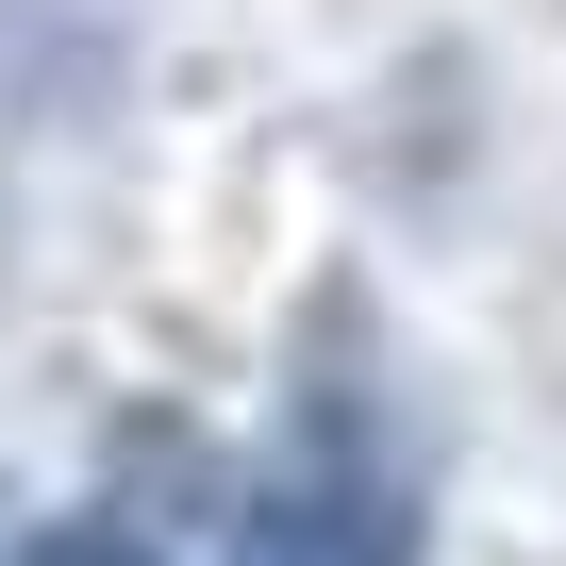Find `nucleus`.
<instances>
[{
    "instance_id": "f257e3e1",
    "label": "nucleus",
    "mask_w": 566,
    "mask_h": 566,
    "mask_svg": "<svg viewBox=\"0 0 566 566\" xmlns=\"http://www.w3.org/2000/svg\"><path fill=\"white\" fill-rule=\"evenodd\" d=\"M233 566H400V500H384L350 450H301V467H266V483H250Z\"/></svg>"
},
{
    "instance_id": "f03ea898",
    "label": "nucleus",
    "mask_w": 566,
    "mask_h": 566,
    "mask_svg": "<svg viewBox=\"0 0 566 566\" xmlns=\"http://www.w3.org/2000/svg\"><path fill=\"white\" fill-rule=\"evenodd\" d=\"M18 566H150L134 533H51V549H18Z\"/></svg>"
}]
</instances>
